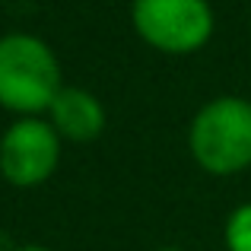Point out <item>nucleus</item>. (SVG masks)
<instances>
[{"instance_id": "obj_4", "label": "nucleus", "mask_w": 251, "mask_h": 251, "mask_svg": "<svg viewBox=\"0 0 251 251\" xmlns=\"http://www.w3.org/2000/svg\"><path fill=\"white\" fill-rule=\"evenodd\" d=\"M61 162V137L42 118H19L0 137V175L13 188H38Z\"/></svg>"}, {"instance_id": "obj_3", "label": "nucleus", "mask_w": 251, "mask_h": 251, "mask_svg": "<svg viewBox=\"0 0 251 251\" xmlns=\"http://www.w3.org/2000/svg\"><path fill=\"white\" fill-rule=\"evenodd\" d=\"M134 29L162 54L201 51L213 35V10L207 0H134Z\"/></svg>"}, {"instance_id": "obj_6", "label": "nucleus", "mask_w": 251, "mask_h": 251, "mask_svg": "<svg viewBox=\"0 0 251 251\" xmlns=\"http://www.w3.org/2000/svg\"><path fill=\"white\" fill-rule=\"evenodd\" d=\"M226 248L229 251H251V203H242L226 220Z\"/></svg>"}, {"instance_id": "obj_1", "label": "nucleus", "mask_w": 251, "mask_h": 251, "mask_svg": "<svg viewBox=\"0 0 251 251\" xmlns=\"http://www.w3.org/2000/svg\"><path fill=\"white\" fill-rule=\"evenodd\" d=\"M61 89V64L48 42L25 32L0 38V108L19 118H38Z\"/></svg>"}, {"instance_id": "obj_7", "label": "nucleus", "mask_w": 251, "mask_h": 251, "mask_svg": "<svg viewBox=\"0 0 251 251\" xmlns=\"http://www.w3.org/2000/svg\"><path fill=\"white\" fill-rule=\"evenodd\" d=\"M16 251H51V248H45V245H23V248H16Z\"/></svg>"}, {"instance_id": "obj_2", "label": "nucleus", "mask_w": 251, "mask_h": 251, "mask_svg": "<svg viewBox=\"0 0 251 251\" xmlns=\"http://www.w3.org/2000/svg\"><path fill=\"white\" fill-rule=\"evenodd\" d=\"M194 162L210 175H235L251 166V102L220 96L194 115L188 130Z\"/></svg>"}, {"instance_id": "obj_5", "label": "nucleus", "mask_w": 251, "mask_h": 251, "mask_svg": "<svg viewBox=\"0 0 251 251\" xmlns=\"http://www.w3.org/2000/svg\"><path fill=\"white\" fill-rule=\"evenodd\" d=\"M48 115H51V127L57 130L61 140L89 143L105 130L102 102L89 89H80V86H64L54 96Z\"/></svg>"}]
</instances>
